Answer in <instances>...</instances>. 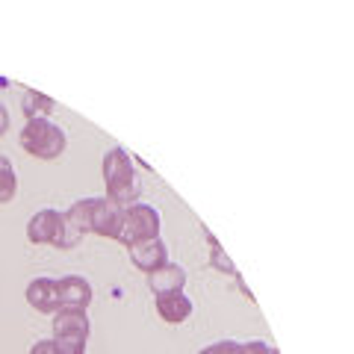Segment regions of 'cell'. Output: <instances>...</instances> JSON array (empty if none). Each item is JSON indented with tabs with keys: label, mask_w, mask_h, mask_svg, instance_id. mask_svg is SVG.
I'll use <instances>...</instances> for the list:
<instances>
[{
	"label": "cell",
	"mask_w": 354,
	"mask_h": 354,
	"mask_svg": "<svg viewBox=\"0 0 354 354\" xmlns=\"http://www.w3.org/2000/svg\"><path fill=\"white\" fill-rule=\"evenodd\" d=\"M21 148H24L30 157L36 160H57L59 153L68 145L65 139V130L59 124H53L50 118H36V121H27L24 130H21Z\"/></svg>",
	"instance_id": "2"
},
{
	"label": "cell",
	"mask_w": 354,
	"mask_h": 354,
	"mask_svg": "<svg viewBox=\"0 0 354 354\" xmlns=\"http://www.w3.org/2000/svg\"><path fill=\"white\" fill-rule=\"evenodd\" d=\"M104 183H106V198H113L115 204L130 207L139 204L142 192V177L136 171V162L124 148H113L104 157Z\"/></svg>",
	"instance_id": "1"
},
{
	"label": "cell",
	"mask_w": 354,
	"mask_h": 354,
	"mask_svg": "<svg viewBox=\"0 0 354 354\" xmlns=\"http://www.w3.org/2000/svg\"><path fill=\"white\" fill-rule=\"evenodd\" d=\"M198 354H209V346H207V348H204V351H198Z\"/></svg>",
	"instance_id": "21"
},
{
	"label": "cell",
	"mask_w": 354,
	"mask_h": 354,
	"mask_svg": "<svg viewBox=\"0 0 354 354\" xmlns=\"http://www.w3.org/2000/svg\"><path fill=\"white\" fill-rule=\"evenodd\" d=\"M88 209H92V198H83V201H74L68 209H65V227H68V236L77 245V239L83 234H88Z\"/></svg>",
	"instance_id": "13"
},
{
	"label": "cell",
	"mask_w": 354,
	"mask_h": 354,
	"mask_svg": "<svg viewBox=\"0 0 354 354\" xmlns=\"http://www.w3.org/2000/svg\"><path fill=\"white\" fill-rule=\"evenodd\" d=\"M242 354H281V351L272 348L269 342H263V339H251V342H242Z\"/></svg>",
	"instance_id": "18"
},
{
	"label": "cell",
	"mask_w": 354,
	"mask_h": 354,
	"mask_svg": "<svg viewBox=\"0 0 354 354\" xmlns=\"http://www.w3.org/2000/svg\"><path fill=\"white\" fill-rule=\"evenodd\" d=\"M27 304L39 313H57L59 310V292H57V281L50 278H36L27 283Z\"/></svg>",
	"instance_id": "9"
},
{
	"label": "cell",
	"mask_w": 354,
	"mask_h": 354,
	"mask_svg": "<svg viewBox=\"0 0 354 354\" xmlns=\"http://www.w3.org/2000/svg\"><path fill=\"white\" fill-rule=\"evenodd\" d=\"M57 354H86V337H53Z\"/></svg>",
	"instance_id": "16"
},
{
	"label": "cell",
	"mask_w": 354,
	"mask_h": 354,
	"mask_svg": "<svg viewBox=\"0 0 354 354\" xmlns=\"http://www.w3.org/2000/svg\"><path fill=\"white\" fill-rule=\"evenodd\" d=\"M160 236V213L151 204H130L124 207V221H121L118 242L124 248L136 242H148Z\"/></svg>",
	"instance_id": "3"
},
{
	"label": "cell",
	"mask_w": 354,
	"mask_h": 354,
	"mask_svg": "<svg viewBox=\"0 0 354 354\" xmlns=\"http://www.w3.org/2000/svg\"><path fill=\"white\" fill-rule=\"evenodd\" d=\"M153 307H157V313L165 325H180L192 316V301L183 295V290L153 295Z\"/></svg>",
	"instance_id": "7"
},
{
	"label": "cell",
	"mask_w": 354,
	"mask_h": 354,
	"mask_svg": "<svg viewBox=\"0 0 354 354\" xmlns=\"http://www.w3.org/2000/svg\"><path fill=\"white\" fill-rule=\"evenodd\" d=\"M27 239L32 245H53V248H74V242L65 227V216L57 209H39L27 221Z\"/></svg>",
	"instance_id": "4"
},
{
	"label": "cell",
	"mask_w": 354,
	"mask_h": 354,
	"mask_svg": "<svg viewBox=\"0 0 354 354\" xmlns=\"http://www.w3.org/2000/svg\"><path fill=\"white\" fill-rule=\"evenodd\" d=\"M121 221H124V207L115 204L113 198H92V209H88V234L118 239Z\"/></svg>",
	"instance_id": "5"
},
{
	"label": "cell",
	"mask_w": 354,
	"mask_h": 354,
	"mask_svg": "<svg viewBox=\"0 0 354 354\" xmlns=\"http://www.w3.org/2000/svg\"><path fill=\"white\" fill-rule=\"evenodd\" d=\"M57 109V101L44 92H36V88H27L24 97H21V113H24L27 121L36 118H50V113Z\"/></svg>",
	"instance_id": "12"
},
{
	"label": "cell",
	"mask_w": 354,
	"mask_h": 354,
	"mask_svg": "<svg viewBox=\"0 0 354 354\" xmlns=\"http://www.w3.org/2000/svg\"><path fill=\"white\" fill-rule=\"evenodd\" d=\"M148 286H151L153 295L183 290L186 286V269L183 266H177V263H165V266H160L157 272L148 274Z\"/></svg>",
	"instance_id": "11"
},
{
	"label": "cell",
	"mask_w": 354,
	"mask_h": 354,
	"mask_svg": "<svg viewBox=\"0 0 354 354\" xmlns=\"http://www.w3.org/2000/svg\"><path fill=\"white\" fill-rule=\"evenodd\" d=\"M57 292H59V307H80L86 310L92 304V283L86 278H77V274H68V278L57 281Z\"/></svg>",
	"instance_id": "10"
},
{
	"label": "cell",
	"mask_w": 354,
	"mask_h": 354,
	"mask_svg": "<svg viewBox=\"0 0 354 354\" xmlns=\"http://www.w3.org/2000/svg\"><path fill=\"white\" fill-rule=\"evenodd\" d=\"M30 354H57V351H53V339H41V342H36V346L30 348Z\"/></svg>",
	"instance_id": "19"
},
{
	"label": "cell",
	"mask_w": 354,
	"mask_h": 354,
	"mask_svg": "<svg viewBox=\"0 0 354 354\" xmlns=\"http://www.w3.org/2000/svg\"><path fill=\"white\" fill-rule=\"evenodd\" d=\"M6 130H9V113H6V106L0 104V136H3Z\"/></svg>",
	"instance_id": "20"
},
{
	"label": "cell",
	"mask_w": 354,
	"mask_h": 354,
	"mask_svg": "<svg viewBox=\"0 0 354 354\" xmlns=\"http://www.w3.org/2000/svg\"><path fill=\"white\" fill-rule=\"evenodd\" d=\"M209 354H242V342L236 339H218L209 346Z\"/></svg>",
	"instance_id": "17"
},
{
	"label": "cell",
	"mask_w": 354,
	"mask_h": 354,
	"mask_svg": "<svg viewBox=\"0 0 354 354\" xmlns=\"http://www.w3.org/2000/svg\"><path fill=\"white\" fill-rule=\"evenodd\" d=\"M130 260L136 266L139 272H157L160 266L169 263V248H165V242L157 236V239H148V242H136V245H130Z\"/></svg>",
	"instance_id": "6"
},
{
	"label": "cell",
	"mask_w": 354,
	"mask_h": 354,
	"mask_svg": "<svg viewBox=\"0 0 354 354\" xmlns=\"http://www.w3.org/2000/svg\"><path fill=\"white\" fill-rule=\"evenodd\" d=\"M207 242H209V266L213 269H218V272H225V274H236V266L230 263V257L225 254V248L216 242V236L213 234H207Z\"/></svg>",
	"instance_id": "15"
},
{
	"label": "cell",
	"mask_w": 354,
	"mask_h": 354,
	"mask_svg": "<svg viewBox=\"0 0 354 354\" xmlns=\"http://www.w3.org/2000/svg\"><path fill=\"white\" fill-rule=\"evenodd\" d=\"M18 195V174L15 165L0 153V204H9Z\"/></svg>",
	"instance_id": "14"
},
{
	"label": "cell",
	"mask_w": 354,
	"mask_h": 354,
	"mask_svg": "<svg viewBox=\"0 0 354 354\" xmlns=\"http://www.w3.org/2000/svg\"><path fill=\"white\" fill-rule=\"evenodd\" d=\"M50 325H53V337H86L88 339V330H92L86 310L80 307H59L53 313Z\"/></svg>",
	"instance_id": "8"
}]
</instances>
